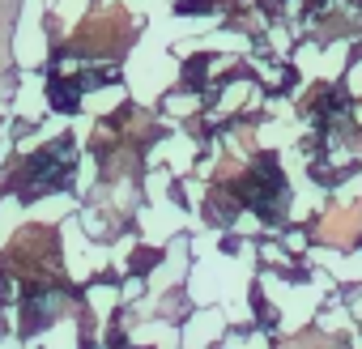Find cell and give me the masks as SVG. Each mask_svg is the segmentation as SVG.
Returning a JSON list of instances; mask_svg holds the SVG:
<instances>
[{
    "mask_svg": "<svg viewBox=\"0 0 362 349\" xmlns=\"http://www.w3.org/2000/svg\"><path fill=\"white\" fill-rule=\"evenodd\" d=\"M362 235V209L354 205V209H332L328 218H324V226H320V239L324 243H354Z\"/></svg>",
    "mask_w": 362,
    "mask_h": 349,
    "instance_id": "6da1fadb",
    "label": "cell"
},
{
    "mask_svg": "<svg viewBox=\"0 0 362 349\" xmlns=\"http://www.w3.org/2000/svg\"><path fill=\"white\" fill-rule=\"evenodd\" d=\"M286 349H337L328 336H320V332H303V336H294Z\"/></svg>",
    "mask_w": 362,
    "mask_h": 349,
    "instance_id": "7a4b0ae2",
    "label": "cell"
}]
</instances>
